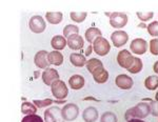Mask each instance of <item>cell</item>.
Masks as SVG:
<instances>
[{"instance_id":"1","label":"cell","mask_w":158,"mask_h":122,"mask_svg":"<svg viewBox=\"0 0 158 122\" xmlns=\"http://www.w3.org/2000/svg\"><path fill=\"white\" fill-rule=\"evenodd\" d=\"M151 113V106H150L149 103H146V102H141V103H138L136 106L134 108H130V110L127 111L126 117L127 120H132V119H143Z\"/></svg>"},{"instance_id":"2","label":"cell","mask_w":158,"mask_h":122,"mask_svg":"<svg viewBox=\"0 0 158 122\" xmlns=\"http://www.w3.org/2000/svg\"><path fill=\"white\" fill-rule=\"evenodd\" d=\"M52 87V94L53 96L57 99V100H64L67 98L69 90L68 86L65 85V83L62 80H56L53 82V84L51 85Z\"/></svg>"},{"instance_id":"3","label":"cell","mask_w":158,"mask_h":122,"mask_svg":"<svg viewBox=\"0 0 158 122\" xmlns=\"http://www.w3.org/2000/svg\"><path fill=\"white\" fill-rule=\"evenodd\" d=\"M44 122H65L59 106H51L44 112Z\"/></svg>"},{"instance_id":"4","label":"cell","mask_w":158,"mask_h":122,"mask_svg":"<svg viewBox=\"0 0 158 122\" xmlns=\"http://www.w3.org/2000/svg\"><path fill=\"white\" fill-rule=\"evenodd\" d=\"M93 49L97 55L106 56V55H108V53L110 52V50H111V44H110V42L106 38L100 36L95 39V41L93 43Z\"/></svg>"},{"instance_id":"5","label":"cell","mask_w":158,"mask_h":122,"mask_svg":"<svg viewBox=\"0 0 158 122\" xmlns=\"http://www.w3.org/2000/svg\"><path fill=\"white\" fill-rule=\"evenodd\" d=\"M128 23V16L124 13H112L110 17V24L115 29H121Z\"/></svg>"},{"instance_id":"6","label":"cell","mask_w":158,"mask_h":122,"mask_svg":"<svg viewBox=\"0 0 158 122\" xmlns=\"http://www.w3.org/2000/svg\"><path fill=\"white\" fill-rule=\"evenodd\" d=\"M134 59H135V57L132 56V54L128 50H122L118 53V55H117V62H118V64L120 65L121 67L127 68V70L133 64Z\"/></svg>"},{"instance_id":"7","label":"cell","mask_w":158,"mask_h":122,"mask_svg":"<svg viewBox=\"0 0 158 122\" xmlns=\"http://www.w3.org/2000/svg\"><path fill=\"white\" fill-rule=\"evenodd\" d=\"M29 26H30V30H32L33 33H35V34H40V33L44 32L47 24H45L44 19H43L41 16L36 15V16H33L32 18L30 19Z\"/></svg>"},{"instance_id":"8","label":"cell","mask_w":158,"mask_h":122,"mask_svg":"<svg viewBox=\"0 0 158 122\" xmlns=\"http://www.w3.org/2000/svg\"><path fill=\"white\" fill-rule=\"evenodd\" d=\"M79 115V108L76 104L69 103L62 108V116L65 121H74Z\"/></svg>"},{"instance_id":"9","label":"cell","mask_w":158,"mask_h":122,"mask_svg":"<svg viewBox=\"0 0 158 122\" xmlns=\"http://www.w3.org/2000/svg\"><path fill=\"white\" fill-rule=\"evenodd\" d=\"M130 49H131L132 52L136 55H142L147 52L148 50V43L144 39H141V38H136L133 41L131 42V45H130Z\"/></svg>"},{"instance_id":"10","label":"cell","mask_w":158,"mask_h":122,"mask_svg":"<svg viewBox=\"0 0 158 122\" xmlns=\"http://www.w3.org/2000/svg\"><path fill=\"white\" fill-rule=\"evenodd\" d=\"M111 40L113 42L114 47H121L128 42L129 40V35L123 30H116L111 35Z\"/></svg>"},{"instance_id":"11","label":"cell","mask_w":158,"mask_h":122,"mask_svg":"<svg viewBox=\"0 0 158 122\" xmlns=\"http://www.w3.org/2000/svg\"><path fill=\"white\" fill-rule=\"evenodd\" d=\"M49 53L47 51H39L34 57V63L39 68H48L50 65V62L48 60Z\"/></svg>"},{"instance_id":"12","label":"cell","mask_w":158,"mask_h":122,"mask_svg":"<svg viewBox=\"0 0 158 122\" xmlns=\"http://www.w3.org/2000/svg\"><path fill=\"white\" fill-rule=\"evenodd\" d=\"M42 80L44 82V84L52 85L54 81L59 80V74L55 68H47L42 73Z\"/></svg>"},{"instance_id":"13","label":"cell","mask_w":158,"mask_h":122,"mask_svg":"<svg viewBox=\"0 0 158 122\" xmlns=\"http://www.w3.org/2000/svg\"><path fill=\"white\" fill-rule=\"evenodd\" d=\"M116 85L121 90H130L133 86V79L128 75H118L115 79Z\"/></svg>"},{"instance_id":"14","label":"cell","mask_w":158,"mask_h":122,"mask_svg":"<svg viewBox=\"0 0 158 122\" xmlns=\"http://www.w3.org/2000/svg\"><path fill=\"white\" fill-rule=\"evenodd\" d=\"M68 45L71 50H81L85 45V40L80 35H73L70 38H68Z\"/></svg>"},{"instance_id":"15","label":"cell","mask_w":158,"mask_h":122,"mask_svg":"<svg viewBox=\"0 0 158 122\" xmlns=\"http://www.w3.org/2000/svg\"><path fill=\"white\" fill-rule=\"evenodd\" d=\"M68 44V40L65 39L64 36H60V35H57V36H54L51 40V45L55 51H61L65 47V45Z\"/></svg>"},{"instance_id":"16","label":"cell","mask_w":158,"mask_h":122,"mask_svg":"<svg viewBox=\"0 0 158 122\" xmlns=\"http://www.w3.org/2000/svg\"><path fill=\"white\" fill-rule=\"evenodd\" d=\"M82 118L85 122H95L98 119V111L93 106L86 108L82 113Z\"/></svg>"},{"instance_id":"17","label":"cell","mask_w":158,"mask_h":122,"mask_svg":"<svg viewBox=\"0 0 158 122\" xmlns=\"http://www.w3.org/2000/svg\"><path fill=\"white\" fill-rule=\"evenodd\" d=\"M48 60H49L50 64L55 65V67H59L63 62V56L59 51H53V52L49 53Z\"/></svg>"},{"instance_id":"18","label":"cell","mask_w":158,"mask_h":122,"mask_svg":"<svg viewBox=\"0 0 158 122\" xmlns=\"http://www.w3.org/2000/svg\"><path fill=\"white\" fill-rule=\"evenodd\" d=\"M69 84L72 90H80L85 85V78L80 75H74L69 79Z\"/></svg>"},{"instance_id":"19","label":"cell","mask_w":158,"mask_h":122,"mask_svg":"<svg viewBox=\"0 0 158 122\" xmlns=\"http://www.w3.org/2000/svg\"><path fill=\"white\" fill-rule=\"evenodd\" d=\"M93 78L97 83L102 84V83H106V81H108L109 73L106 70H104V67H100L99 70H97L95 73L93 74Z\"/></svg>"},{"instance_id":"20","label":"cell","mask_w":158,"mask_h":122,"mask_svg":"<svg viewBox=\"0 0 158 122\" xmlns=\"http://www.w3.org/2000/svg\"><path fill=\"white\" fill-rule=\"evenodd\" d=\"M101 35H102V33H101V30L97 29V27H90V29H88L85 30V39H86V41L90 42L91 44L94 43L96 38L100 37Z\"/></svg>"},{"instance_id":"21","label":"cell","mask_w":158,"mask_h":122,"mask_svg":"<svg viewBox=\"0 0 158 122\" xmlns=\"http://www.w3.org/2000/svg\"><path fill=\"white\" fill-rule=\"evenodd\" d=\"M70 61L74 67H82L83 65L86 64L85 56H83L81 54H77V53L70 55Z\"/></svg>"},{"instance_id":"22","label":"cell","mask_w":158,"mask_h":122,"mask_svg":"<svg viewBox=\"0 0 158 122\" xmlns=\"http://www.w3.org/2000/svg\"><path fill=\"white\" fill-rule=\"evenodd\" d=\"M45 18L51 24H59L62 21L63 15L61 12H48L45 14Z\"/></svg>"},{"instance_id":"23","label":"cell","mask_w":158,"mask_h":122,"mask_svg":"<svg viewBox=\"0 0 158 122\" xmlns=\"http://www.w3.org/2000/svg\"><path fill=\"white\" fill-rule=\"evenodd\" d=\"M86 68L90 72L92 75L96 72L97 70H99L100 67H103V64L100 60L97 59V58H91L89 61H86Z\"/></svg>"},{"instance_id":"24","label":"cell","mask_w":158,"mask_h":122,"mask_svg":"<svg viewBox=\"0 0 158 122\" xmlns=\"http://www.w3.org/2000/svg\"><path fill=\"white\" fill-rule=\"evenodd\" d=\"M144 86L150 91H155L158 88V76H149L144 80Z\"/></svg>"},{"instance_id":"25","label":"cell","mask_w":158,"mask_h":122,"mask_svg":"<svg viewBox=\"0 0 158 122\" xmlns=\"http://www.w3.org/2000/svg\"><path fill=\"white\" fill-rule=\"evenodd\" d=\"M21 112L24 115H35L37 112V106L31 102H23L21 105Z\"/></svg>"},{"instance_id":"26","label":"cell","mask_w":158,"mask_h":122,"mask_svg":"<svg viewBox=\"0 0 158 122\" xmlns=\"http://www.w3.org/2000/svg\"><path fill=\"white\" fill-rule=\"evenodd\" d=\"M79 33V29L77 25H74V24H69L67 26H64L63 29V36L65 38H70L73 35H78Z\"/></svg>"},{"instance_id":"27","label":"cell","mask_w":158,"mask_h":122,"mask_svg":"<svg viewBox=\"0 0 158 122\" xmlns=\"http://www.w3.org/2000/svg\"><path fill=\"white\" fill-rule=\"evenodd\" d=\"M142 67H143V64H142L141 59H140V58L135 57L133 64H132L131 67L128 68V71L130 73H132V74H137V73H139L140 71L142 70Z\"/></svg>"},{"instance_id":"28","label":"cell","mask_w":158,"mask_h":122,"mask_svg":"<svg viewBox=\"0 0 158 122\" xmlns=\"http://www.w3.org/2000/svg\"><path fill=\"white\" fill-rule=\"evenodd\" d=\"M86 15H88V14H86L85 12H81V13L71 12L70 17H71V19H72L74 22H78V23H80V22H82V21H85V20Z\"/></svg>"},{"instance_id":"29","label":"cell","mask_w":158,"mask_h":122,"mask_svg":"<svg viewBox=\"0 0 158 122\" xmlns=\"http://www.w3.org/2000/svg\"><path fill=\"white\" fill-rule=\"evenodd\" d=\"M100 122H117V117L112 112H106L101 116Z\"/></svg>"},{"instance_id":"30","label":"cell","mask_w":158,"mask_h":122,"mask_svg":"<svg viewBox=\"0 0 158 122\" xmlns=\"http://www.w3.org/2000/svg\"><path fill=\"white\" fill-rule=\"evenodd\" d=\"M148 33H149L151 36L157 37L158 36V21H153L147 26Z\"/></svg>"},{"instance_id":"31","label":"cell","mask_w":158,"mask_h":122,"mask_svg":"<svg viewBox=\"0 0 158 122\" xmlns=\"http://www.w3.org/2000/svg\"><path fill=\"white\" fill-rule=\"evenodd\" d=\"M33 103L35 104V105L37 106V108H45V106H50L51 104L54 103V100H52V99H44V100H34L33 101Z\"/></svg>"},{"instance_id":"32","label":"cell","mask_w":158,"mask_h":122,"mask_svg":"<svg viewBox=\"0 0 158 122\" xmlns=\"http://www.w3.org/2000/svg\"><path fill=\"white\" fill-rule=\"evenodd\" d=\"M137 17L141 20V21L146 22V21H149L150 19L153 18V16H154V14H153V12H149V13H141V12H137L136 13Z\"/></svg>"},{"instance_id":"33","label":"cell","mask_w":158,"mask_h":122,"mask_svg":"<svg viewBox=\"0 0 158 122\" xmlns=\"http://www.w3.org/2000/svg\"><path fill=\"white\" fill-rule=\"evenodd\" d=\"M21 122H43L42 118L38 115H27L23 117Z\"/></svg>"},{"instance_id":"34","label":"cell","mask_w":158,"mask_h":122,"mask_svg":"<svg viewBox=\"0 0 158 122\" xmlns=\"http://www.w3.org/2000/svg\"><path fill=\"white\" fill-rule=\"evenodd\" d=\"M150 52L152 55L158 56V39H152L150 41Z\"/></svg>"},{"instance_id":"35","label":"cell","mask_w":158,"mask_h":122,"mask_svg":"<svg viewBox=\"0 0 158 122\" xmlns=\"http://www.w3.org/2000/svg\"><path fill=\"white\" fill-rule=\"evenodd\" d=\"M93 50H94V49H93V47H92V44H90V45L88 47V49H86V51L85 52V56H90L91 53L93 52Z\"/></svg>"},{"instance_id":"36","label":"cell","mask_w":158,"mask_h":122,"mask_svg":"<svg viewBox=\"0 0 158 122\" xmlns=\"http://www.w3.org/2000/svg\"><path fill=\"white\" fill-rule=\"evenodd\" d=\"M154 72L158 74V61H156L154 64Z\"/></svg>"},{"instance_id":"37","label":"cell","mask_w":158,"mask_h":122,"mask_svg":"<svg viewBox=\"0 0 158 122\" xmlns=\"http://www.w3.org/2000/svg\"><path fill=\"white\" fill-rule=\"evenodd\" d=\"M128 122H144V121H142L141 119H132V120H129Z\"/></svg>"},{"instance_id":"38","label":"cell","mask_w":158,"mask_h":122,"mask_svg":"<svg viewBox=\"0 0 158 122\" xmlns=\"http://www.w3.org/2000/svg\"><path fill=\"white\" fill-rule=\"evenodd\" d=\"M148 25H146L144 23H140V24H138V27H142V29H144V27H147Z\"/></svg>"},{"instance_id":"39","label":"cell","mask_w":158,"mask_h":122,"mask_svg":"<svg viewBox=\"0 0 158 122\" xmlns=\"http://www.w3.org/2000/svg\"><path fill=\"white\" fill-rule=\"evenodd\" d=\"M104 14H106V16H109V17H111V14H112V13H104Z\"/></svg>"},{"instance_id":"40","label":"cell","mask_w":158,"mask_h":122,"mask_svg":"<svg viewBox=\"0 0 158 122\" xmlns=\"http://www.w3.org/2000/svg\"><path fill=\"white\" fill-rule=\"evenodd\" d=\"M35 77H36V78L38 77V72H35Z\"/></svg>"},{"instance_id":"41","label":"cell","mask_w":158,"mask_h":122,"mask_svg":"<svg viewBox=\"0 0 158 122\" xmlns=\"http://www.w3.org/2000/svg\"><path fill=\"white\" fill-rule=\"evenodd\" d=\"M156 100L158 101V93H156Z\"/></svg>"},{"instance_id":"42","label":"cell","mask_w":158,"mask_h":122,"mask_svg":"<svg viewBox=\"0 0 158 122\" xmlns=\"http://www.w3.org/2000/svg\"><path fill=\"white\" fill-rule=\"evenodd\" d=\"M157 116H158V115H157Z\"/></svg>"}]
</instances>
